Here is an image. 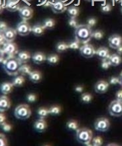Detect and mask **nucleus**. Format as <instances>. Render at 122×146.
I'll list each match as a JSON object with an SVG mask.
<instances>
[{"label":"nucleus","mask_w":122,"mask_h":146,"mask_svg":"<svg viewBox=\"0 0 122 146\" xmlns=\"http://www.w3.org/2000/svg\"><path fill=\"white\" fill-rule=\"evenodd\" d=\"M21 65V62L15 56H8L3 61L4 70L9 76L17 75Z\"/></svg>","instance_id":"f257e3e1"},{"label":"nucleus","mask_w":122,"mask_h":146,"mask_svg":"<svg viewBox=\"0 0 122 146\" xmlns=\"http://www.w3.org/2000/svg\"><path fill=\"white\" fill-rule=\"evenodd\" d=\"M74 34L76 40L80 43L86 44L91 39L92 31L88 25H78L75 28Z\"/></svg>","instance_id":"f03ea898"},{"label":"nucleus","mask_w":122,"mask_h":146,"mask_svg":"<svg viewBox=\"0 0 122 146\" xmlns=\"http://www.w3.org/2000/svg\"><path fill=\"white\" fill-rule=\"evenodd\" d=\"M92 131L90 129L82 127L76 130L77 141L83 145H89L92 139Z\"/></svg>","instance_id":"7ed1b4c3"},{"label":"nucleus","mask_w":122,"mask_h":146,"mask_svg":"<svg viewBox=\"0 0 122 146\" xmlns=\"http://www.w3.org/2000/svg\"><path fill=\"white\" fill-rule=\"evenodd\" d=\"M14 115L16 118L25 120L29 118L31 115V110L27 104H20L16 107L14 111Z\"/></svg>","instance_id":"20e7f679"},{"label":"nucleus","mask_w":122,"mask_h":146,"mask_svg":"<svg viewBox=\"0 0 122 146\" xmlns=\"http://www.w3.org/2000/svg\"><path fill=\"white\" fill-rule=\"evenodd\" d=\"M109 114L114 117H120L122 115V102L117 100H113L108 107Z\"/></svg>","instance_id":"39448f33"},{"label":"nucleus","mask_w":122,"mask_h":146,"mask_svg":"<svg viewBox=\"0 0 122 146\" xmlns=\"http://www.w3.org/2000/svg\"><path fill=\"white\" fill-rule=\"evenodd\" d=\"M110 123L108 119L105 117H99L95 120L94 123V127L95 130L98 131H106L109 129Z\"/></svg>","instance_id":"423d86ee"},{"label":"nucleus","mask_w":122,"mask_h":146,"mask_svg":"<svg viewBox=\"0 0 122 146\" xmlns=\"http://www.w3.org/2000/svg\"><path fill=\"white\" fill-rule=\"evenodd\" d=\"M4 54L8 56H15L18 54V46L15 42L6 41L2 48Z\"/></svg>","instance_id":"0eeeda50"},{"label":"nucleus","mask_w":122,"mask_h":146,"mask_svg":"<svg viewBox=\"0 0 122 146\" xmlns=\"http://www.w3.org/2000/svg\"><path fill=\"white\" fill-rule=\"evenodd\" d=\"M17 33L21 36H27L31 33L32 27L26 21H23L18 24L16 28Z\"/></svg>","instance_id":"6e6552de"},{"label":"nucleus","mask_w":122,"mask_h":146,"mask_svg":"<svg viewBox=\"0 0 122 146\" xmlns=\"http://www.w3.org/2000/svg\"><path fill=\"white\" fill-rule=\"evenodd\" d=\"M80 52L82 56L86 58H89L95 55V50L91 44L86 43L80 47Z\"/></svg>","instance_id":"1a4fd4ad"},{"label":"nucleus","mask_w":122,"mask_h":146,"mask_svg":"<svg viewBox=\"0 0 122 146\" xmlns=\"http://www.w3.org/2000/svg\"><path fill=\"white\" fill-rule=\"evenodd\" d=\"M19 14L20 17L23 21H27V20L31 19L32 17L33 10L29 6H23V7H20V9H19Z\"/></svg>","instance_id":"9d476101"},{"label":"nucleus","mask_w":122,"mask_h":146,"mask_svg":"<svg viewBox=\"0 0 122 146\" xmlns=\"http://www.w3.org/2000/svg\"><path fill=\"white\" fill-rule=\"evenodd\" d=\"M52 11L56 14L62 13L67 9L66 6L62 0H55L53 3H52L51 6Z\"/></svg>","instance_id":"9b49d317"},{"label":"nucleus","mask_w":122,"mask_h":146,"mask_svg":"<svg viewBox=\"0 0 122 146\" xmlns=\"http://www.w3.org/2000/svg\"><path fill=\"white\" fill-rule=\"evenodd\" d=\"M109 46L113 49H117L122 45V37L119 35L114 34L109 36L108 38Z\"/></svg>","instance_id":"f8f14e48"},{"label":"nucleus","mask_w":122,"mask_h":146,"mask_svg":"<svg viewBox=\"0 0 122 146\" xmlns=\"http://www.w3.org/2000/svg\"><path fill=\"white\" fill-rule=\"evenodd\" d=\"M108 88V82L103 80L97 81L94 85L95 92L97 93V94H104V93L107 92Z\"/></svg>","instance_id":"ddd939ff"},{"label":"nucleus","mask_w":122,"mask_h":146,"mask_svg":"<svg viewBox=\"0 0 122 146\" xmlns=\"http://www.w3.org/2000/svg\"><path fill=\"white\" fill-rule=\"evenodd\" d=\"M95 54L101 60H107L110 56L109 49L105 46H101V47L98 48V49L95 50Z\"/></svg>","instance_id":"4468645a"},{"label":"nucleus","mask_w":122,"mask_h":146,"mask_svg":"<svg viewBox=\"0 0 122 146\" xmlns=\"http://www.w3.org/2000/svg\"><path fill=\"white\" fill-rule=\"evenodd\" d=\"M5 8L10 12H15L20 9V4L17 0H7Z\"/></svg>","instance_id":"2eb2a0df"},{"label":"nucleus","mask_w":122,"mask_h":146,"mask_svg":"<svg viewBox=\"0 0 122 146\" xmlns=\"http://www.w3.org/2000/svg\"><path fill=\"white\" fill-rule=\"evenodd\" d=\"M3 33L4 37H5V41L7 42H13V40L15 39L17 34L16 29H14L13 28L10 27H8Z\"/></svg>","instance_id":"dca6fc26"},{"label":"nucleus","mask_w":122,"mask_h":146,"mask_svg":"<svg viewBox=\"0 0 122 146\" xmlns=\"http://www.w3.org/2000/svg\"><path fill=\"white\" fill-rule=\"evenodd\" d=\"M34 128L36 131L42 133L47 128V123L44 119H39L36 120L34 123Z\"/></svg>","instance_id":"f3484780"},{"label":"nucleus","mask_w":122,"mask_h":146,"mask_svg":"<svg viewBox=\"0 0 122 146\" xmlns=\"http://www.w3.org/2000/svg\"><path fill=\"white\" fill-rule=\"evenodd\" d=\"M32 60L34 64H40L46 60V56L43 52H36L32 54Z\"/></svg>","instance_id":"a211bd4d"},{"label":"nucleus","mask_w":122,"mask_h":146,"mask_svg":"<svg viewBox=\"0 0 122 146\" xmlns=\"http://www.w3.org/2000/svg\"><path fill=\"white\" fill-rule=\"evenodd\" d=\"M10 106H11V102L8 97L5 96L0 97V111L1 112L7 111L9 109Z\"/></svg>","instance_id":"6ab92c4d"},{"label":"nucleus","mask_w":122,"mask_h":146,"mask_svg":"<svg viewBox=\"0 0 122 146\" xmlns=\"http://www.w3.org/2000/svg\"><path fill=\"white\" fill-rule=\"evenodd\" d=\"M108 60L109 63L111 64V66H117L121 63L122 58L121 57V56L119 55L118 54L114 53L109 56Z\"/></svg>","instance_id":"aec40b11"},{"label":"nucleus","mask_w":122,"mask_h":146,"mask_svg":"<svg viewBox=\"0 0 122 146\" xmlns=\"http://www.w3.org/2000/svg\"><path fill=\"white\" fill-rule=\"evenodd\" d=\"M29 80L33 83H38L42 80V74L41 72L38 70H33L30 72L29 74Z\"/></svg>","instance_id":"412c9836"},{"label":"nucleus","mask_w":122,"mask_h":146,"mask_svg":"<svg viewBox=\"0 0 122 146\" xmlns=\"http://www.w3.org/2000/svg\"><path fill=\"white\" fill-rule=\"evenodd\" d=\"M17 58L21 62V64H25L29 61L31 56H30V52L28 51H21L18 52Z\"/></svg>","instance_id":"4be33fe9"},{"label":"nucleus","mask_w":122,"mask_h":146,"mask_svg":"<svg viewBox=\"0 0 122 146\" xmlns=\"http://www.w3.org/2000/svg\"><path fill=\"white\" fill-rule=\"evenodd\" d=\"M13 89V85L10 82H4L0 86V90L3 94H10Z\"/></svg>","instance_id":"5701e85b"},{"label":"nucleus","mask_w":122,"mask_h":146,"mask_svg":"<svg viewBox=\"0 0 122 146\" xmlns=\"http://www.w3.org/2000/svg\"><path fill=\"white\" fill-rule=\"evenodd\" d=\"M66 11L69 17L70 18H74V19H76L80 14V9L76 6H70L67 8Z\"/></svg>","instance_id":"b1692460"},{"label":"nucleus","mask_w":122,"mask_h":146,"mask_svg":"<svg viewBox=\"0 0 122 146\" xmlns=\"http://www.w3.org/2000/svg\"><path fill=\"white\" fill-rule=\"evenodd\" d=\"M44 29H45L44 28L43 25H40V24H36V25H34L33 27H32L31 32L33 33L34 35H35L36 36H39L43 35Z\"/></svg>","instance_id":"393cba45"},{"label":"nucleus","mask_w":122,"mask_h":146,"mask_svg":"<svg viewBox=\"0 0 122 146\" xmlns=\"http://www.w3.org/2000/svg\"><path fill=\"white\" fill-rule=\"evenodd\" d=\"M30 72H31V67L29 65H28L27 64H21L20 66L19 73H20L22 76H27L29 75Z\"/></svg>","instance_id":"a878e982"},{"label":"nucleus","mask_w":122,"mask_h":146,"mask_svg":"<svg viewBox=\"0 0 122 146\" xmlns=\"http://www.w3.org/2000/svg\"><path fill=\"white\" fill-rule=\"evenodd\" d=\"M25 78H24L23 76H16L15 78L13 80V82H12V84H13V86L15 87H21L23 86V85L25 83Z\"/></svg>","instance_id":"bb28decb"},{"label":"nucleus","mask_w":122,"mask_h":146,"mask_svg":"<svg viewBox=\"0 0 122 146\" xmlns=\"http://www.w3.org/2000/svg\"><path fill=\"white\" fill-rule=\"evenodd\" d=\"M46 61L50 65H56L59 62V56L56 54H50L46 58Z\"/></svg>","instance_id":"cd10ccee"},{"label":"nucleus","mask_w":122,"mask_h":146,"mask_svg":"<svg viewBox=\"0 0 122 146\" xmlns=\"http://www.w3.org/2000/svg\"><path fill=\"white\" fill-rule=\"evenodd\" d=\"M56 21H54V19H51V18H48V19H46L44 20L43 23V27L44 29H54V26H55Z\"/></svg>","instance_id":"c85d7f7f"},{"label":"nucleus","mask_w":122,"mask_h":146,"mask_svg":"<svg viewBox=\"0 0 122 146\" xmlns=\"http://www.w3.org/2000/svg\"><path fill=\"white\" fill-rule=\"evenodd\" d=\"M68 49V44L64 42H59L56 44V50L59 53H62Z\"/></svg>","instance_id":"c756f323"},{"label":"nucleus","mask_w":122,"mask_h":146,"mask_svg":"<svg viewBox=\"0 0 122 146\" xmlns=\"http://www.w3.org/2000/svg\"><path fill=\"white\" fill-rule=\"evenodd\" d=\"M66 127L72 131H76L78 129V121L74 119H70L66 123Z\"/></svg>","instance_id":"7c9ffc66"},{"label":"nucleus","mask_w":122,"mask_h":146,"mask_svg":"<svg viewBox=\"0 0 122 146\" xmlns=\"http://www.w3.org/2000/svg\"><path fill=\"white\" fill-rule=\"evenodd\" d=\"M37 114L40 119H45L49 114V111H48V110L47 108L41 107V108L38 109Z\"/></svg>","instance_id":"2f4dec72"},{"label":"nucleus","mask_w":122,"mask_h":146,"mask_svg":"<svg viewBox=\"0 0 122 146\" xmlns=\"http://www.w3.org/2000/svg\"><path fill=\"white\" fill-rule=\"evenodd\" d=\"M49 114L52 115H58L61 113V108L58 106H52L48 109Z\"/></svg>","instance_id":"473e14b6"},{"label":"nucleus","mask_w":122,"mask_h":146,"mask_svg":"<svg viewBox=\"0 0 122 146\" xmlns=\"http://www.w3.org/2000/svg\"><path fill=\"white\" fill-rule=\"evenodd\" d=\"M103 35H104V33L101 30H95V31L92 32L91 37H93L95 40H99L103 38Z\"/></svg>","instance_id":"72a5a7b5"},{"label":"nucleus","mask_w":122,"mask_h":146,"mask_svg":"<svg viewBox=\"0 0 122 146\" xmlns=\"http://www.w3.org/2000/svg\"><path fill=\"white\" fill-rule=\"evenodd\" d=\"M80 100L82 102L85 103V104H89L91 100H92V96H91V94H89V93H84L81 96Z\"/></svg>","instance_id":"f704fd0d"},{"label":"nucleus","mask_w":122,"mask_h":146,"mask_svg":"<svg viewBox=\"0 0 122 146\" xmlns=\"http://www.w3.org/2000/svg\"><path fill=\"white\" fill-rule=\"evenodd\" d=\"M91 140H92V145L93 146H101L103 144V139L100 136L95 137Z\"/></svg>","instance_id":"c9c22d12"},{"label":"nucleus","mask_w":122,"mask_h":146,"mask_svg":"<svg viewBox=\"0 0 122 146\" xmlns=\"http://www.w3.org/2000/svg\"><path fill=\"white\" fill-rule=\"evenodd\" d=\"M80 42L77 40H74V41L71 42L68 44V48L72 50H77L80 48Z\"/></svg>","instance_id":"e433bc0d"},{"label":"nucleus","mask_w":122,"mask_h":146,"mask_svg":"<svg viewBox=\"0 0 122 146\" xmlns=\"http://www.w3.org/2000/svg\"><path fill=\"white\" fill-rule=\"evenodd\" d=\"M111 9H112V7L110 4H106L104 6H101L100 9L101 13H109L111 11Z\"/></svg>","instance_id":"4c0bfd02"},{"label":"nucleus","mask_w":122,"mask_h":146,"mask_svg":"<svg viewBox=\"0 0 122 146\" xmlns=\"http://www.w3.org/2000/svg\"><path fill=\"white\" fill-rule=\"evenodd\" d=\"M36 100H37V96H36V94H32V93H30V94H28L27 96V100L29 102L33 103L36 102Z\"/></svg>","instance_id":"58836bf2"},{"label":"nucleus","mask_w":122,"mask_h":146,"mask_svg":"<svg viewBox=\"0 0 122 146\" xmlns=\"http://www.w3.org/2000/svg\"><path fill=\"white\" fill-rule=\"evenodd\" d=\"M1 126V129H3L4 131H5V132H9V131L11 130V128H12L11 125H9V123H6L5 121L3 123H2Z\"/></svg>","instance_id":"ea45409f"},{"label":"nucleus","mask_w":122,"mask_h":146,"mask_svg":"<svg viewBox=\"0 0 122 146\" xmlns=\"http://www.w3.org/2000/svg\"><path fill=\"white\" fill-rule=\"evenodd\" d=\"M111 66V64L109 63L108 59L107 60H102L101 64V67L103 68V70H107Z\"/></svg>","instance_id":"a19ab883"},{"label":"nucleus","mask_w":122,"mask_h":146,"mask_svg":"<svg viewBox=\"0 0 122 146\" xmlns=\"http://www.w3.org/2000/svg\"><path fill=\"white\" fill-rule=\"evenodd\" d=\"M68 25L72 28H76L77 26L78 25V21H76V19H74V18H70V19L68 20Z\"/></svg>","instance_id":"79ce46f5"},{"label":"nucleus","mask_w":122,"mask_h":146,"mask_svg":"<svg viewBox=\"0 0 122 146\" xmlns=\"http://www.w3.org/2000/svg\"><path fill=\"white\" fill-rule=\"evenodd\" d=\"M8 145L5 135L0 133V146H7Z\"/></svg>","instance_id":"37998d69"},{"label":"nucleus","mask_w":122,"mask_h":146,"mask_svg":"<svg viewBox=\"0 0 122 146\" xmlns=\"http://www.w3.org/2000/svg\"><path fill=\"white\" fill-rule=\"evenodd\" d=\"M97 23V20L95 19L94 17H91L90 19H88L87 21V25H88L90 27H93L96 25Z\"/></svg>","instance_id":"c03bdc74"},{"label":"nucleus","mask_w":122,"mask_h":146,"mask_svg":"<svg viewBox=\"0 0 122 146\" xmlns=\"http://www.w3.org/2000/svg\"><path fill=\"white\" fill-rule=\"evenodd\" d=\"M109 84L111 85H116L117 84H119V79L117 77H111L109 80Z\"/></svg>","instance_id":"a18cd8bd"},{"label":"nucleus","mask_w":122,"mask_h":146,"mask_svg":"<svg viewBox=\"0 0 122 146\" xmlns=\"http://www.w3.org/2000/svg\"><path fill=\"white\" fill-rule=\"evenodd\" d=\"M8 28L7 23L4 21H0V32L3 33Z\"/></svg>","instance_id":"49530a36"},{"label":"nucleus","mask_w":122,"mask_h":146,"mask_svg":"<svg viewBox=\"0 0 122 146\" xmlns=\"http://www.w3.org/2000/svg\"><path fill=\"white\" fill-rule=\"evenodd\" d=\"M115 98L117 100L122 102V90H119L117 91L115 94Z\"/></svg>","instance_id":"de8ad7c7"},{"label":"nucleus","mask_w":122,"mask_h":146,"mask_svg":"<svg viewBox=\"0 0 122 146\" xmlns=\"http://www.w3.org/2000/svg\"><path fill=\"white\" fill-rule=\"evenodd\" d=\"M74 90L76 92L82 93V91L84 90V86H81V85H78L74 88Z\"/></svg>","instance_id":"09e8293b"},{"label":"nucleus","mask_w":122,"mask_h":146,"mask_svg":"<svg viewBox=\"0 0 122 146\" xmlns=\"http://www.w3.org/2000/svg\"><path fill=\"white\" fill-rule=\"evenodd\" d=\"M5 42L6 41H5V37H4L3 33H1V32H0V46L3 45V44L5 43Z\"/></svg>","instance_id":"8fccbe9b"},{"label":"nucleus","mask_w":122,"mask_h":146,"mask_svg":"<svg viewBox=\"0 0 122 146\" xmlns=\"http://www.w3.org/2000/svg\"><path fill=\"white\" fill-rule=\"evenodd\" d=\"M6 120V117L5 115L3 114V113H0V125H1L2 123H3Z\"/></svg>","instance_id":"3c124183"},{"label":"nucleus","mask_w":122,"mask_h":146,"mask_svg":"<svg viewBox=\"0 0 122 146\" xmlns=\"http://www.w3.org/2000/svg\"><path fill=\"white\" fill-rule=\"evenodd\" d=\"M4 60V52L2 48H0V63H1Z\"/></svg>","instance_id":"603ef678"},{"label":"nucleus","mask_w":122,"mask_h":146,"mask_svg":"<svg viewBox=\"0 0 122 146\" xmlns=\"http://www.w3.org/2000/svg\"><path fill=\"white\" fill-rule=\"evenodd\" d=\"M117 53L119 54V55H122V45H121L119 47L117 48Z\"/></svg>","instance_id":"864d4df0"},{"label":"nucleus","mask_w":122,"mask_h":146,"mask_svg":"<svg viewBox=\"0 0 122 146\" xmlns=\"http://www.w3.org/2000/svg\"><path fill=\"white\" fill-rule=\"evenodd\" d=\"M119 84H120L122 87V72H121L120 75H119Z\"/></svg>","instance_id":"5fc2aeb1"},{"label":"nucleus","mask_w":122,"mask_h":146,"mask_svg":"<svg viewBox=\"0 0 122 146\" xmlns=\"http://www.w3.org/2000/svg\"><path fill=\"white\" fill-rule=\"evenodd\" d=\"M3 9H4L3 6L2 5V4L1 3H0V14H1L2 12L3 11Z\"/></svg>","instance_id":"6e6d98bb"},{"label":"nucleus","mask_w":122,"mask_h":146,"mask_svg":"<svg viewBox=\"0 0 122 146\" xmlns=\"http://www.w3.org/2000/svg\"><path fill=\"white\" fill-rule=\"evenodd\" d=\"M115 2H117V3H119V2L121 1V0H115Z\"/></svg>","instance_id":"4d7b16f0"},{"label":"nucleus","mask_w":122,"mask_h":146,"mask_svg":"<svg viewBox=\"0 0 122 146\" xmlns=\"http://www.w3.org/2000/svg\"><path fill=\"white\" fill-rule=\"evenodd\" d=\"M85 1H90L91 0H85Z\"/></svg>","instance_id":"13d9d810"},{"label":"nucleus","mask_w":122,"mask_h":146,"mask_svg":"<svg viewBox=\"0 0 122 146\" xmlns=\"http://www.w3.org/2000/svg\"><path fill=\"white\" fill-rule=\"evenodd\" d=\"M121 13H122V7H121Z\"/></svg>","instance_id":"bf43d9fd"},{"label":"nucleus","mask_w":122,"mask_h":146,"mask_svg":"<svg viewBox=\"0 0 122 146\" xmlns=\"http://www.w3.org/2000/svg\"><path fill=\"white\" fill-rule=\"evenodd\" d=\"M27 1H32V0H27Z\"/></svg>","instance_id":"052dcab7"}]
</instances>
